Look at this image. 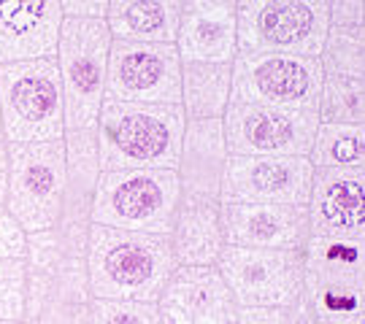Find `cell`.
Instances as JSON below:
<instances>
[{
    "mask_svg": "<svg viewBox=\"0 0 365 324\" xmlns=\"http://www.w3.org/2000/svg\"><path fill=\"white\" fill-rule=\"evenodd\" d=\"M330 25H363L365 3L363 0H327Z\"/></svg>",
    "mask_w": 365,
    "mask_h": 324,
    "instance_id": "31",
    "label": "cell"
},
{
    "mask_svg": "<svg viewBox=\"0 0 365 324\" xmlns=\"http://www.w3.org/2000/svg\"><path fill=\"white\" fill-rule=\"evenodd\" d=\"M182 0H111L106 25L111 38L135 43H173Z\"/></svg>",
    "mask_w": 365,
    "mask_h": 324,
    "instance_id": "23",
    "label": "cell"
},
{
    "mask_svg": "<svg viewBox=\"0 0 365 324\" xmlns=\"http://www.w3.org/2000/svg\"><path fill=\"white\" fill-rule=\"evenodd\" d=\"M314 165L309 157L230 155L222 179V203L306 206Z\"/></svg>",
    "mask_w": 365,
    "mask_h": 324,
    "instance_id": "14",
    "label": "cell"
},
{
    "mask_svg": "<svg viewBox=\"0 0 365 324\" xmlns=\"http://www.w3.org/2000/svg\"><path fill=\"white\" fill-rule=\"evenodd\" d=\"M325 73L365 76V25H330L319 54Z\"/></svg>",
    "mask_w": 365,
    "mask_h": 324,
    "instance_id": "27",
    "label": "cell"
},
{
    "mask_svg": "<svg viewBox=\"0 0 365 324\" xmlns=\"http://www.w3.org/2000/svg\"><path fill=\"white\" fill-rule=\"evenodd\" d=\"M163 324H238V303L217 265H176L157 298Z\"/></svg>",
    "mask_w": 365,
    "mask_h": 324,
    "instance_id": "15",
    "label": "cell"
},
{
    "mask_svg": "<svg viewBox=\"0 0 365 324\" xmlns=\"http://www.w3.org/2000/svg\"><path fill=\"white\" fill-rule=\"evenodd\" d=\"M220 206L222 200L179 194L176 221L168 235L176 265H214L217 262L225 246Z\"/></svg>",
    "mask_w": 365,
    "mask_h": 324,
    "instance_id": "22",
    "label": "cell"
},
{
    "mask_svg": "<svg viewBox=\"0 0 365 324\" xmlns=\"http://www.w3.org/2000/svg\"><path fill=\"white\" fill-rule=\"evenodd\" d=\"M233 100V70L222 63H182V105L187 119H222Z\"/></svg>",
    "mask_w": 365,
    "mask_h": 324,
    "instance_id": "24",
    "label": "cell"
},
{
    "mask_svg": "<svg viewBox=\"0 0 365 324\" xmlns=\"http://www.w3.org/2000/svg\"><path fill=\"white\" fill-rule=\"evenodd\" d=\"M66 200V138L9 143V187L3 206L30 233L57 227Z\"/></svg>",
    "mask_w": 365,
    "mask_h": 324,
    "instance_id": "9",
    "label": "cell"
},
{
    "mask_svg": "<svg viewBox=\"0 0 365 324\" xmlns=\"http://www.w3.org/2000/svg\"><path fill=\"white\" fill-rule=\"evenodd\" d=\"M106 98L128 103L179 105L182 57L173 43L111 41Z\"/></svg>",
    "mask_w": 365,
    "mask_h": 324,
    "instance_id": "13",
    "label": "cell"
},
{
    "mask_svg": "<svg viewBox=\"0 0 365 324\" xmlns=\"http://www.w3.org/2000/svg\"><path fill=\"white\" fill-rule=\"evenodd\" d=\"M317 117L319 122L365 125V76L325 73Z\"/></svg>",
    "mask_w": 365,
    "mask_h": 324,
    "instance_id": "26",
    "label": "cell"
},
{
    "mask_svg": "<svg viewBox=\"0 0 365 324\" xmlns=\"http://www.w3.org/2000/svg\"><path fill=\"white\" fill-rule=\"evenodd\" d=\"M111 0H60L66 16H81V19H103Z\"/></svg>",
    "mask_w": 365,
    "mask_h": 324,
    "instance_id": "32",
    "label": "cell"
},
{
    "mask_svg": "<svg viewBox=\"0 0 365 324\" xmlns=\"http://www.w3.org/2000/svg\"><path fill=\"white\" fill-rule=\"evenodd\" d=\"M176 268L168 235L135 233L106 224L87 230V278L98 300L157 303Z\"/></svg>",
    "mask_w": 365,
    "mask_h": 324,
    "instance_id": "2",
    "label": "cell"
},
{
    "mask_svg": "<svg viewBox=\"0 0 365 324\" xmlns=\"http://www.w3.org/2000/svg\"><path fill=\"white\" fill-rule=\"evenodd\" d=\"M303 298L317 322H365V238L309 235Z\"/></svg>",
    "mask_w": 365,
    "mask_h": 324,
    "instance_id": "6",
    "label": "cell"
},
{
    "mask_svg": "<svg viewBox=\"0 0 365 324\" xmlns=\"http://www.w3.org/2000/svg\"><path fill=\"white\" fill-rule=\"evenodd\" d=\"M0 132L9 143L66 138V95L54 54L0 65Z\"/></svg>",
    "mask_w": 365,
    "mask_h": 324,
    "instance_id": "4",
    "label": "cell"
},
{
    "mask_svg": "<svg viewBox=\"0 0 365 324\" xmlns=\"http://www.w3.org/2000/svg\"><path fill=\"white\" fill-rule=\"evenodd\" d=\"M214 265L238 308H287L303 295V249L225 244Z\"/></svg>",
    "mask_w": 365,
    "mask_h": 324,
    "instance_id": "11",
    "label": "cell"
},
{
    "mask_svg": "<svg viewBox=\"0 0 365 324\" xmlns=\"http://www.w3.org/2000/svg\"><path fill=\"white\" fill-rule=\"evenodd\" d=\"M317 125V111L274 108L241 100H230L222 117L227 155L244 157H306L312 149Z\"/></svg>",
    "mask_w": 365,
    "mask_h": 324,
    "instance_id": "12",
    "label": "cell"
},
{
    "mask_svg": "<svg viewBox=\"0 0 365 324\" xmlns=\"http://www.w3.org/2000/svg\"><path fill=\"white\" fill-rule=\"evenodd\" d=\"M111 33L106 19H81L66 16L54 60L60 68L63 95H66V127H95L101 105L106 100V76H108V52Z\"/></svg>",
    "mask_w": 365,
    "mask_h": 324,
    "instance_id": "7",
    "label": "cell"
},
{
    "mask_svg": "<svg viewBox=\"0 0 365 324\" xmlns=\"http://www.w3.org/2000/svg\"><path fill=\"white\" fill-rule=\"evenodd\" d=\"M179 208L176 170H103L92 197V224L170 235Z\"/></svg>",
    "mask_w": 365,
    "mask_h": 324,
    "instance_id": "5",
    "label": "cell"
},
{
    "mask_svg": "<svg viewBox=\"0 0 365 324\" xmlns=\"http://www.w3.org/2000/svg\"><path fill=\"white\" fill-rule=\"evenodd\" d=\"M184 125L182 105L106 98L95 122L101 170H176Z\"/></svg>",
    "mask_w": 365,
    "mask_h": 324,
    "instance_id": "3",
    "label": "cell"
},
{
    "mask_svg": "<svg viewBox=\"0 0 365 324\" xmlns=\"http://www.w3.org/2000/svg\"><path fill=\"white\" fill-rule=\"evenodd\" d=\"M25 324H90L87 238L49 227L27 235Z\"/></svg>",
    "mask_w": 365,
    "mask_h": 324,
    "instance_id": "1",
    "label": "cell"
},
{
    "mask_svg": "<svg viewBox=\"0 0 365 324\" xmlns=\"http://www.w3.org/2000/svg\"><path fill=\"white\" fill-rule=\"evenodd\" d=\"M317 324H365V322H317Z\"/></svg>",
    "mask_w": 365,
    "mask_h": 324,
    "instance_id": "36",
    "label": "cell"
},
{
    "mask_svg": "<svg viewBox=\"0 0 365 324\" xmlns=\"http://www.w3.org/2000/svg\"><path fill=\"white\" fill-rule=\"evenodd\" d=\"M27 257V230L9 208L0 203V259Z\"/></svg>",
    "mask_w": 365,
    "mask_h": 324,
    "instance_id": "30",
    "label": "cell"
},
{
    "mask_svg": "<svg viewBox=\"0 0 365 324\" xmlns=\"http://www.w3.org/2000/svg\"><path fill=\"white\" fill-rule=\"evenodd\" d=\"M98 132L95 127L68 130L66 132V200L57 227L71 235L87 238L92 214V197L101 179Z\"/></svg>",
    "mask_w": 365,
    "mask_h": 324,
    "instance_id": "21",
    "label": "cell"
},
{
    "mask_svg": "<svg viewBox=\"0 0 365 324\" xmlns=\"http://www.w3.org/2000/svg\"><path fill=\"white\" fill-rule=\"evenodd\" d=\"M63 22L60 0H0V65L54 54Z\"/></svg>",
    "mask_w": 365,
    "mask_h": 324,
    "instance_id": "19",
    "label": "cell"
},
{
    "mask_svg": "<svg viewBox=\"0 0 365 324\" xmlns=\"http://www.w3.org/2000/svg\"><path fill=\"white\" fill-rule=\"evenodd\" d=\"M306 157L314 168L365 170V125L319 122Z\"/></svg>",
    "mask_w": 365,
    "mask_h": 324,
    "instance_id": "25",
    "label": "cell"
},
{
    "mask_svg": "<svg viewBox=\"0 0 365 324\" xmlns=\"http://www.w3.org/2000/svg\"><path fill=\"white\" fill-rule=\"evenodd\" d=\"M6 187H9V141L0 132V203H6Z\"/></svg>",
    "mask_w": 365,
    "mask_h": 324,
    "instance_id": "35",
    "label": "cell"
},
{
    "mask_svg": "<svg viewBox=\"0 0 365 324\" xmlns=\"http://www.w3.org/2000/svg\"><path fill=\"white\" fill-rule=\"evenodd\" d=\"M238 52L319 57L330 27L327 0H235Z\"/></svg>",
    "mask_w": 365,
    "mask_h": 324,
    "instance_id": "8",
    "label": "cell"
},
{
    "mask_svg": "<svg viewBox=\"0 0 365 324\" xmlns=\"http://www.w3.org/2000/svg\"><path fill=\"white\" fill-rule=\"evenodd\" d=\"M309 230L322 238H365V170L314 168Z\"/></svg>",
    "mask_w": 365,
    "mask_h": 324,
    "instance_id": "16",
    "label": "cell"
},
{
    "mask_svg": "<svg viewBox=\"0 0 365 324\" xmlns=\"http://www.w3.org/2000/svg\"><path fill=\"white\" fill-rule=\"evenodd\" d=\"M230 70H233V100L317 111L325 78L319 57L238 52L230 63Z\"/></svg>",
    "mask_w": 365,
    "mask_h": 324,
    "instance_id": "10",
    "label": "cell"
},
{
    "mask_svg": "<svg viewBox=\"0 0 365 324\" xmlns=\"http://www.w3.org/2000/svg\"><path fill=\"white\" fill-rule=\"evenodd\" d=\"M173 46L182 63L230 65L238 54L235 0H182Z\"/></svg>",
    "mask_w": 365,
    "mask_h": 324,
    "instance_id": "18",
    "label": "cell"
},
{
    "mask_svg": "<svg viewBox=\"0 0 365 324\" xmlns=\"http://www.w3.org/2000/svg\"><path fill=\"white\" fill-rule=\"evenodd\" d=\"M0 324H25V322H6V319H0Z\"/></svg>",
    "mask_w": 365,
    "mask_h": 324,
    "instance_id": "37",
    "label": "cell"
},
{
    "mask_svg": "<svg viewBox=\"0 0 365 324\" xmlns=\"http://www.w3.org/2000/svg\"><path fill=\"white\" fill-rule=\"evenodd\" d=\"M90 324H163L157 303L92 298Z\"/></svg>",
    "mask_w": 365,
    "mask_h": 324,
    "instance_id": "28",
    "label": "cell"
},
{
    "mask_svg": "<svg viewBox=\"0 0 365 324\" xmlns=\"http://www.w3.org/2000/svg\"><path fill=\"white\" fill-rule=\"evenodd\" d=\"M282 313H284V319H282V324H317V319H314V311L312 305L306 303V298L300 295L292 305H287V308H282Z\"/></svg>",
    "mask_w": 365,
    "mask_h": 324,
    "instance_id": "34",
    "label": "cell"
},
{
    "mask_svg": "<svg viewBox=\"0 0 365 324\" xmlns=\"http://www.w3.org/2000/svg\"><path fill=\"white\" fill-rule=\"evenodd\" d=\"M282 308H241L238 324H282Z\"/></svg>",
    "mask_w": 365,
    "mask_h": 324,
    "instance_id": "33",
    "label": "cell"
},
{
    "mask_svg": "<svg viewBox=\"0 0 365 324\" xmlns=\"http://www.w3.org/2000/svg\"><path fill=\"white\" fill-rule=\"evenodd\" d=\"M25 259H0V319L22 322L25 316Z\"/></svg>",
    "mask_w": 365,
    "mask_h": 324,
    "instance_id": "29",
    "label": "cell"
},
{
    "mask_svg": "<svg viewBox=\"0 0 365 324\" xmlns=\"http://www.w3.org/2000/svg\"><path fill=\"white\" fill-rule=\"evenodd\" d=\"M227 143L222 119H187L176 162L179 194L222 200V179L227 165Z\"/></svg>",
    "mask_w": 365,
    "mask_h": 324,
    "instance_id": "20",
    "label": "cell"
},
{
    "mask_svg": "<svg viewBox=\"0 0 365 324\" xmlns=\"http://www.w3.org/2000/svg\"><path fill=\"white\" fill-rule=\"evenodd\" d=\"M220 221L227 246L303 249L312 235L306 206L222 203Z\"/></svg>",
    "mask_w": 365,
    "mask_h": 324,
    "instance_id": "17",
    "label": "cell"
}]
</instances>
